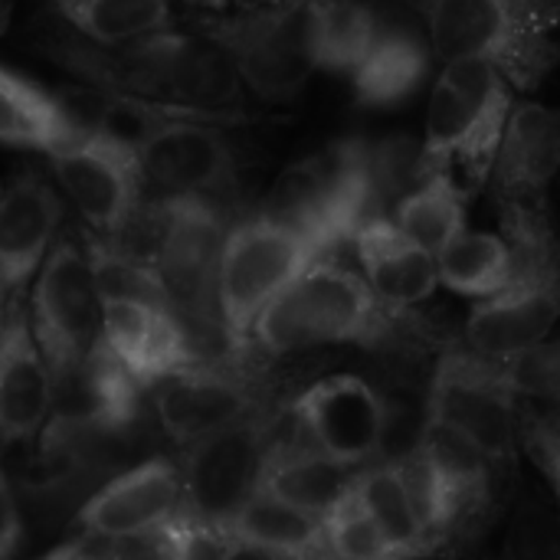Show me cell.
<instances>
[{"instance_id": "1", "label": "cell", "mask_w": 560, "mask_h": 560, "mask_svg": "<svg viewBox=\"0 0 560 560\" xmlns=\"http://www.w3.org/2000/svg\"><path fill=\"white\" fill-rule=\"evenodd\" d=\"M52 52L95 89L158 105L203 112L240 98V66L203 26L200 33H171L164 26L125 43L62 39L49 43V56Z\"/></svg>"}, {"instance_id": "2", "label": "cell", "mask_w": 560, "mask_h": 560, "mask_svg": "<svg viewBox=\"0 0 560 560\" xmlns=\"http://www.w3.org/2000/svg\"><path fill=\"white\" fill-rule=\"evenodd\" d=\"M407 308L387 305L364 276L315 259L256 322L253 341L269 354L325 345L400 348L413 338Z\"/></svg>"}, {"instance_id": "3", "label": "cell", "mask_w": 560, "mask_h": 560, "mask_svg": "<svg viewBox=\"0 0 560 560\" xmlns=\"http://www.w3.org/2000/svg\"><path fill=\"white\" fill-rule=\"evenodd\" d=\"M502 233L515 253V279L479 299L466 322V345L489 361H509L545 341L560 322V236L548 203L502 200Z\"/></svg>"}, {"instance_id": "4", "label": "cell", "mask_w": 560, "mask_h": 560, "mask_svg": "<svg viewBox=\"0 0 560 560\" xmlns=\"http://www.w3.org/2000/svg\"><path fill=\"white\" fill-rule=\"evenodd\" d=\"M433 52L492 62L535 92L560 69V0H423Z\"/></svg>"}, {"instance_id": "5", "label": "cell", "mask_w": 560, "mask_h": 560, "mask_svg": "<svg viewBox=\"0 0 560 560\" xmlns=\"http://www.w3.org/2000/svg\"><path fill=\"white\" fill-rule=\"evenodd\" d=\"M512 82L482 59H453L430 95L427 138L417 158V177L427 180L463 164L469 194L492 180V167L512 115Z\"/></svg>"}, {"instance_id": "6", "label": "cell", "mask_w": 560, "mask_h": 560, "mask_svg": "<svg viewBox=\"0 0 560 560\" xmlns=\"http://www.w3.org/2000/svg\"><path fill=\"white\" fill-rule=\"evenodd\" d=\"M325 13L328 0H272L226 20H207L203 30L233 52L256 95L279 102L322 69Z\"/></svg>"}, {"instance_id": "7", "label": "cell", "mask_w": 560, "mask_h": 560, "mask_svg": "<svg viewBox=\"0 0 560 560\" xmlns=\"http://www.w3.org/2000/svg\"><path fill=\"white\" fill-rule=\"evenodd\" d=\"M374 164L364 144H335L322 154L292 164L272 187L262 217L289 226L292 233L331 249L338 240L371 217Z\"/></svg>"}, {"instance_id": "8", "label": "cell", "mask_w": 560, "mask_h": 560, "mask_svg": "<svg viewBox=\"0 0 560 560\" xmlns=\"http://www.w3.org/2000/svg\"><path fill=\"white\" fill-rule=\"evenodd\" d=\"M322 246L289 226L256 217L226 233L217 256V299L230 341L246 348L259 315L315 262Z\"/></svg>"}, {"instance_id": "9", "label": "cell", "mask_w": 560, "mask_h": 560, "mask_svg": "<svg viewBox=\"0 0 560 560\" xmlns=\"http://www.w3.org/2000/svg\"><path fill=\"white\" fill-rule=\"evenodd\" d=\"M518 394L499 371V361L482 358L469 345H450L433 371L427 417L472 440L499 472L518 463Z\"/></svg>"}, {"instance_id": "10", "label": "cell", "mask_w": 560, "mask_h": 560, "mask_svg": "<svg viewBox=\"0 0 560 560\" xmlns=\"http://www.w3.org/2000/svg\"><path fill=\"white\" fill-rule=\"evenodd\" d=\"M30 318L52 381L62 384L95 351L102 335L98 279L89 249L72 236H62L49 249L33 285Z\"/></svg>"}, {"instance_id": "11", "label": "cell", "mask_w": 560, "mask_h": 560, "mask_svg": "<svg viewBox=\"0 0 560 560\" xmlns=\"http://www.w3.org/2000/svg\"><path fill=\"white\" fill-rule=\"evenodd\" d=\"M49 161L89 230L105 240H121L141 207V187L148 184L135 148L125 138L89 125L72 148Z\"/></svg>"}, {"instance_id": "12", "label": "cell", "mask_w": 560, "mask_h": 560, "mask_svg": "<svg viewBox=\"0 0 560 560\" xmlns=\"http://www.w3.org/2000/svg\"><path fill=\"white\" fill-rule=\"evenodd\" d=\"M266 459V423L259 413L190 443L180 466L187 515L226 532L246 499L259 489Z\"/></svg>"}, {"instance_id": "13", "label": "cell", "mask_w": 560, "mask_h": 560, "mask_svg": "<svg viewBox=\"0 0 560 560\" xmlns=\"http://www.w3.org/2000/svg\"><path fill=\"white\" fill-rule=\"evenodd\" d=\"M305 443L345 466H361L381 453L387 433V407L377 390L354 377L338 374L308 387L292 404Z\"/></svg>"}, {"instance_id": "14", "label": "cell", "mask_w": 560, "mask_h": 560, "mask_svg": "<svg viewBox=\"0 0 560 560\" xmlns=\"http://www.w3.org/2000/svg\"><path fill=\"white\" fill-rule=\"evenodd\" d=\"M184 512V472L167 459H151L98 489L75 515L79 532L131 541L161 532Z\"/></svg>"}, {"instance_id": "15", "label": "cell", "mask_w": 560, "mask_h": 560, "mask_svg": "<svg viewBox=\"0 0 560 560\" xmlns=\"http://www.w3.org/2000/svg\"><path fill=\"white\" fill-rule=\"evenodd\" d=\"M259 394L243 374L200 364H190L164 377L154 400L164 433L180 446H190L217 430H226L259 413Z\"/></svg>"}, {"instance_id": "16", "label": "cell", "mask_w": 560, "mask_h": 560, "mask_svg": "<svg viewBox=\"0 0 560 560\" xmlns=\"http://www.w3.org/2000/svg\"><path fill=\"white\" fill-rule=\"evenodd\" d=\"M56 400V381L36 341L30 308L13 299L3 305L0 331V430L3 443L30 440L46 423Z\"/></svg>"}, {"instance_id": "17", "label": "cell", "mask_w": 560, "mask_h": 560, "mask_svg": "<svg viewBox=\"0 0 560 560\" xmlns=\"http://www.w3.org/2000/svg\"><path fill=\"white\" fill-rule=\"evenodd\" d=\"M102 341L141 387L197 364L174 312L151 302L102 299Z\"/></svg>"}, {"instance_id": "18", "label": "cell", "mask_w": 560, "mask_h": 560, "mask_svg": "<svg viewBox=\"0 0 560 560\" xmlns=\"http://www.w3.org/2000/svg\"><path fill=\"white\" fill-rule=\"evenodd\" d=\"M417 450L427 456L443 489V502L450 515V541L476 538L492 518L499 469L472 440H466L463 433H456L453 427L433 417H427Z\"/></svg>"}, {"instance_id": "19", "label": "cell", "mask_w": 560, "mask_h": 560, "mask_svg": "<svg viewBox=\"0 0 560 560\" xmlns=\"http://www.w3.org/2000/svg\"><path fill=\"white\" fill-rule=\"evenodd\" d=\"M62 207L36 171H20L0 200V292L3 305L20 299L26 282L39 276Z\"/></svg>"}, {"instance_id": "20", "label": "cell", "mask_w": 560, "mask_h": 560, "mask_svg": "<svg viewBox=\"0 0 560 560\" xmlns=\"http://www.w3.org/2000/svg\"><path fill=\"white\" fill-rule=\"evenodd\" d=\"M560 167V112L522 102L509 115V128L492 167L495 203H548V184Z\"/></svg>"}, {"instance_id": "21", "label": "cell", "mask_w": 560, "mask_h": 560, "mask_svg": "<svg viewBox=\"0 0 560 560\" xmlns=\"http://www.w3.org/2000/svg\"><path fill=\"white\" fill-rule=\"evenodd\" d=\"M354 253L371 289L394 308L423 305L440 285V259L394 220L368 217L354 230Z\"/></svg>"}, {"instance_id": "22", "label": "cell", "mask_w": 560, "mask_h": 560, "mask_svg": "<svg viewBox=\"0 0 560 560\" xmlns=\"http://www.w3.org/2000/svg\"><path fill=\"white\" fill-rule=\"evenodd\" d=\"M138 390L141 384L121 368V361L105 348L98 335L95 351L62 384H56L49 430L56 433L112 430L131 417Z\"/></svg>"}, {"instance_id": "23", "label": "cell", "mask_w": 560, "mask_h": 560, "mask_svg": "<svg viewBox=\"0 0 560 560\" xmlns=\"http://www.w3.org/2000/svg\"><path fill=\"white\" fill-rule=\"evenodd\" d=\"M89 125L56 95L16 75L10 66L0 75V138L7 148L39 151L46 158L72 148Z\"/></svg>"}, {"instance_id": "24", "label": "cell", "mask_w": 560, "mask_h": 560, "mask_svg": "<svg viewBox=\"0 0 560 560\" xmlns=\"http://www.w3.org/2000/svg\"><path fill=\"white\" fill-rule=\"evenodd\" d=\"M226 535L240 551H266V555H331L325 538V518L289 505L285 499L256 489L236 518L226 525Z\"/></svg>"}, {"instance_id": "25", "label": "cell", "mask_w": 560, "mask_h": 560, "mask_svg": "<svg viewBox=\"0 0 560 560\" xmlns=\"http://www.w3.org/2000/svg\"><path fill=\"white\" fill-rule=\"evenodd\" d=\"M430 72V49L410 33L381 23L374 46L368 49L364 62L354 69L351 82L358 102L364 105H397L404 102Z\"/></svg>"}, {"instance_id": "26", "label": "cell", "mask_w": 560, "mask_h": 560, "mask_svg": "<svg viewBox=\"0 0 560 560\" xmlns=\"http://www.w3.org/2000/svg\"><path fill=\"white\" fill-rule=\"evenodd\" d=\"M351 466L318 453V450H299L285 456H269L259 476V489L285 499L289 505L312 512L325 518L354 486Z\"/></svg>"}, {"instance_id": "27", "label": "cell", "mask_w": 560, "mask_h": 560, "mask_svg": "<svg viewBox=\"0 0 560 560\" xmlns=\"http://www.w3.org/2000/svg\"><path fill=\"white\" fill-rule=\"evenodd\" d=\"M436 259L440 282L469 299H492L515 279V253L505 233L463 230Z\"/></svg>"}, {"instance_id": "28", "label": "cell", "mask_w": 560, "mask_h": 560, "mask_svg": "<svg viewBox=\"0 0 560 560\" xmlns=\"http://www.w3.org/2000/svg\"><path fill=\"white\" fill-rule=\"evenodd\" d=\"M469 200H472V194L456 184L453 171H440V174L420 180V187L410 190L397 203L394 223L407 236H413L420 246H427L430 253L440 256L466 230Z\"/></svg>"}, {"instance_id": "29", "label": "cell", "mask_w": 560, "mask_h": 560, "mask_svg": "<svg viewBox=\"0 0 560 560\" xmlns=\"http://www.w3.org/2000/svg\"><path fill=\"white\" fill-rule=\"evenodd\" d=\"M354 489H358L364 509L374 515V522L387 535L397 558L400 555H427V551H433L430 538H427V528H423V522L417 515V505L410 499L407 479L400 472V463L358 476Z\"/></svg>"}, {"instance_id": "30", "label": "cell", "mask_w": 560, "mask_h": 560, "mask_svg": "<svg viewBox=\"0 0 560 560\" xmlns=\"http://www.w3.org/2000/svg\"><path fill=\"white\" fill-rule=\"evenodd\" d=\"M56 10L95 43H125L171 23L167 0H52Z\"/></svg>"}, {"instance_id": "31", "label": "cell", "mask_w": 560, "mask_h": 560, "mask_svg": "<svg viewBox=\"0 0 560 560\" xmlns=\"http://www.w3.org/2000/svg\"><path fill=\"white\" fill-rule=\"evenodd\" d=\"M85 249L98 279L102 299H135L171 308V289L158 266L144 262L141 256L128 253L115 240H105L98 233H85Z\"/></svg>"}, {"instance_id": "32", "label": "cell", "mask_w": 560, "mask_h": 560, "mask_svg": "<svg viewBox=\"0 0 560 560\" xmlns=\"http://www.w3.org/2000/svg\"><path fill=\"white\" fill-rule=\"evenodd\" d=\"M377 13L361 0H328L325 13V43H322V69L354 75L364 62L368 49L381 33Z\"/></svg>"}, {"instance_id": "33", "label": "cell", "mask_w": 560, "mask_h": 560, "mask_svg": "<svg viewBox=\"0 0 560 560\" xmlns=\"http://www.w3.org/2000/svg\"><path fill=\"white\" fill-rule=\"evenodd\" d=\"M325 538L331 555L351 560H377L397 558L387 535L374 522V515L364 509L358 489L351 486L348 495L325 515Z\"/></svg>"}, {"instance_id": "34", "label": "cell", "mask_w": 560, "mask_h": 560, "mask_svg": "<svg viewBox=\"0 0 560 560\" xmlns=\"http://www.w3.org/2000/svg\"><path fill=\"white\" fill-rule=\"evenodd\" d=\"M502 377L509 387L522 397L532 400H560V338L558 341H538L525 348L522 354L499 361Z\"/></svg>"}, {"instance_id": "35", "label": "cell", "mask_w": 560, "mask_h": 560, "mask_svg": "<svg viewBox=\"0 0 560 560\" xmlns=\"http://www.w3.org/2000/svg\"><path fill=\"white\" fill-rule=\"evenodd\" d=\"M522 430H525L528 450L535 453L538 466L551 479L560 502V417H555V420H532L528 427L522 423Z\"/></svg>"}, {"instance_id": "36", "label": "cell", "mask_w": 560, "mask_h": 560, "mask_svg": "<svg viewBox=\"0 0 560 560\" xmlns=\"http://www.w3.org/2000/svg\"><path fill=\"white\" fill-rule=\"evenodd\" d=\"M20 538H23L20 509H16V502H13L10 486L3 482V489H0V558H13Z\"/></svg>"}, {"instance_id": "37", "label": "cell", "mask_w": 560, "mask_h": 560, "mask_svg": "<svg viewBox=\"0 0 560 560\" xmlns=\"http://www.w3.org/2000/svg\"><path fill=\"white\" fill-rule=\"evenodd\" d=\"M180 3H190V7H200V10H220V7H226L230 0H180Z\"/></svg>"}, {"instance_id": "38", "label": "cell", "mask_w": 560, "mask_h": 560, "mask_svg": "<svg viewBox=\"0 0 560 560\" xmlns=\"http://www.w3.org/2000/svg\"><path fill=\"white\" fill-rule=\"evenodd\" d=\"M230 3H236L240 10H256V7H266V3H272V0H230Z\"/></svg>"}]
</instances>
